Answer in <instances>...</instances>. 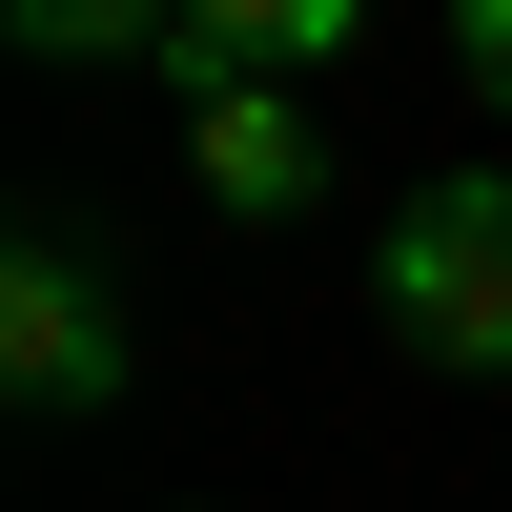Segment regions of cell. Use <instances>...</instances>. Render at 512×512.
<instances>
[{
	"mask_svg": "<svg viewBox=\"0 0 512 512\" xmlns=\"http://www.w3.org/2000/svg\"><path fill=\"white\" fill-rule=\"evenodd\" d=\"M369 328H390L410 369L512 390V185H492V164L431 185V205H390V246H369Z\"/></svg>",
	"mask_w": 512,
	"mask_h": 512,
	"instance_id": "1",
	"label": "cell"
},
{
	"mask_svg": "<svg viewBox=\"0 0 512 512\" xmlns=\"http://www.w3.org/2000/svg\"><path fill=\"white\" fill-rule=\"evenodd\" d=\"M123 369H144L123 267L82 226H21V246H0V390H21L41 431H82V410H123Z\"/></svg>",
	"mask_w": 512,
	"mask_h": 512,
	"instance_id": "2",
	"label": "cell"
},
{
	"mask_svg": "<svg viewBox=\"0 0 512 512\" xmlns=\"http://www.w3.org/2000/svg\"><path fill=\"white\" fill-rule=\"evenodd\" d=\"M185 185L226 205V226H308V185H328V123L287 103V82H205V103H185Z\"/></svg>",
	"mask_w": 512,
	"mask_h": 512,
	"instance_id": "3",
	"label": "cell"
},
{
	"mask_svg": "<svg viewBox=\"0 0 512 512\" xmlns=\"http://www.w3.org/2000/svg\"><path fill=\"white\" fill-rule=\"evenodd\" d=\"M349 21L369 0H185V41H164V82H308V62H349Z\"/></svg>",
	"mask_w": 512,
	"mask_h": 512,
	"instance_id": "4",
	"label": "cell"
},
{
	"mask_svg": "<svg viewBox=\"0 0 512 512\" xmlns=\"http://www.w3.org/2000/svg\"><path fill=\"white\" fill-rule=\"evenodd\" d=\"M0 21H21L41 62H164V41H185V0H0Z\"/></svg>",
	"mask_w": 512,
	"mask_h": 512,
	"instance_id": "5",
	"label": "cell"
},
{
	"mask_svg": "<svg viewBox=\"0 0 512 512\" xmlns=\"http://www.w3.org/2000/svg\"><path fill=\"white\" fill-rule=\"evenodd\" d=\"M451 62H472V103H512V0H451Z\"/></svg>",
	"mask_w": 512,
	"mask_h": 512,
	"instance_id": "6",
	"label": "cell"
}]
</instances>
